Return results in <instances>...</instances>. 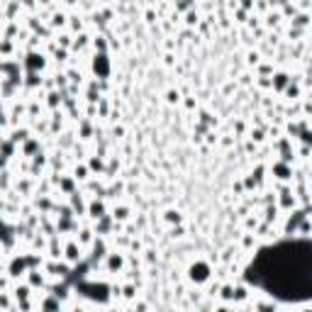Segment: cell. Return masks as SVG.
Wrapping results in <instances>:
<instances>
[{
	"instance_id": "cell-1",
	"label": "cell",
	"mask_w": 312,
	"mask_h": 312,
	"mask_svg": "<svg viewBox=\"0 0 312 312\" xmlns=\"http://www.w3.org/2000/svg\"><path fill=\"white\" fill-rule=\"evenodd\" d=\"M212 263L205 261V258H195L185 266V280L188 285H195V288H202L207 280H212Z\"/></svg>"
},
{
	"instance_id": "cell-2",
	"label": "cell",
	"mask_w": 312,
	"mask_h": 312,
	"mask_svg": "<svg viewBox=\"0 0 312 312\" xmlns=\"http://www.w3.org/2000/svg\"><path fill=\"white\" fill-rule=\"evenodd\" d=\"M100 266H103L105 273H125V268H127V256H125L122 251L112 249V251H108L105 258L100 261Z\"/></svg>"
},
{
	"instance_id": "cell-3",
	"label": "cell",
	"mask_w": 312,
	"mask_h": 312,
	"mask_svg": "<svg viewBox=\"0 0 312 312\" xmlns=\"http://www.w3.org/2000/svg\"><path fill=\"white\" fill-rule=\"evenodd\" d=\"M91 74L93 78H98V81H108L112 74V64H110V56L108 54H93L91 59Z\"/></svg>"
},
{
	"instance_id": "cell-4",
	"label": "cell",
	"mask_w": 312,
	"mask_h": 312,
	"mask_svg": "<svg viewBox=\"0 0 312 312\" xmlns=\"http://www.w3.org/2000/svg\"><path fill=\"white\" fill-rule=\"evenodd\" d=\"M47 64H49V59L44 52H37V49H30L25 59H22V66H25V71H32V74H42L44 69H47Z\"/></svg>"
},
{
	"instance_id": "cell-5",
	"label": "cell",
	"mask_w": 312,
	"mask_h": 312,
	"mask_svg": "<svg viewBox=\"0 0 312 312\" xmlns=\"http://www.w3.org/2000/svg\"><path fill=\"white\" fill-rule=\"evenodd\" d=\"M268 173H271V178L278 181V183H293L295 166L293 164H285V161H280V159H275L273 164L268 166Z\"/></svg>"
},
{
	"instance_id": "cell-6",
	"label": "cell",
	"mask_w": 312,
	"mask_h": 312,
	"mask_svg": "<svg viewBox=\"0 0 312 312\" xmlns=\"http://www.w3.org/2000/svg\"><path fill=\"white\" fill-rule=\"evenodd\" d=\"M83 251H86V249L71 237L66 244H64V254H61V258H64L66 263H71V266H78V263L83 261Z\"/></svg>"
},
{
	"instance_id": "cell-7",
	"label": "cell",
	"mask_w": 312,
	"mask_h": 312,
	"mask_svg": "<svg viewBox=\"0 0 312 312\" xmlns=\"http://www.w3.org/2000/svg\"><path fill=\"white\" fill-rule=\"evenodd\" d=\"M86 215H88L93 222L100 220L103 215H108V205H105V198H100V195L91 198V200H88V205H86Z\"/></svg>"
},
{
	"instance_id": "cell-8",
	"label": "cell",
	"mask_w": 312,
	"mask_h": 312,
	"mask_svg": "<svg viewBox=\"0 0 312 312\" xmlns=\"http://www.w3.org/2000/svg\"><path fill=\"white\" fill-rule=\"evenodd\" d=\"M5 273L10 275L13 280H18L20 275L27 273V263H25V256H10V261L5 263Z\"/></svg>"
},
{
	"instance_id": "cell-9",
	"label": "cell",
	"mask_w": 312,
	"mask_h": 312,
	"mask_svg": "<svg viewBox=\"0 0 312 312\" xmlns=\"http://www.w3.org/2000/svg\"><path fill=\"white\" fill-rule=\"evenodd\" d=\"M35 305H37L39 310H61V307H66V302H64L61 297H56L54 293H49V290L42 295Z\"/></svg>"
},
{
	"instance_id": "cell-10",
	"label": "cell",
	"mask_w": 312,
	"mask_h": 312,
	"mask_svg": "<svg viewBox=\"0 0 312 312\" xmlns=\"http://www.w3.org/2000/svg\"><path fill=\"white\" fill-rule=\"evenodd\" d=\"M27 283H30V285H32V290H44V288H47V283H49V280H47V273H44V268H27Z\"/></svg>"
},
{
	"instance_id": "cell-11",
	"label": "cell",
	"mask_w": 312,
	"mask_h": 312,
	"mask_svg": "<svg viewBox=\"0 0 312 312\" xmlns=\"http://www.w3.org/2000/svg\"><path fill=\"white\" fill-rule=\"evenodd\" d=\"M69 205H71V210H74L76 217H83V215H86V205H88V200L83 198L81 190H74V193L69 195Z\"/></svg>"
},
{
	"instance_id": "cell-12",
	"label": "cell",
	"mask_w": 312,
	"mask_h": 312,
	"mask_svg": "<svg viewBox=\"0 0 312 312\" xmlns=\"http://www.w3.org/2000/svg\"><path fill=\"white\" fill-rule=\"evenodd\" d=\"M290 78H293V76L288 74V71H273V74H271V91L283 93L285 91V86L290 83Z\"/></svg>"
},
{
	"instance_id": "cell-13",
	"label": "cell",
	"mask_w": 312,
	"mask_h": 312,
	"mask_svg": "<svg viewBox=\"0 0 312 312\" xmlns=\"http://www.w3.org/2000/svg\"><path fill=\"white\" fill-rule=\"evenodd\" d=\"M39 149H42V142H39V137L32 134V137H27V139L22 142V156H25V159H32Z\"/></svg>"
},
{
	"instance_id": "cell-14",
	"label": "cell",
	"mask_w": 312,
	"mask_h": 312,
	"mask_svg": "<svg viewBox=\"0 0 312 312\" xmlns=\"http://www.w3.org/2000/svg\"><path fill=\"white\" fill-rule=\"evenodd\" d=\"M110 215H112V220H115V222L127 224V222L132 220V207H129V205H115Z\"/></svg>"
},
{
	"instance_id": "cell-15",
	"label": "cell",
	"mask_w": 312,
	"mask_h": 312,
	"mask_svg": "<svg viewBox=\"0 0 312 312\" xmlns=\"http://www.w3.org/2000/svg\"><path fill=\"white\" fill-rule=\"evenodd\" d=\"M74 239L83 246V249H88L93 244V239H95V232H93L91 227H78V232L74 234Z\"/></svg>"
},
{
	"instance_id": "cell-16",
	"label": "cell",
	"mask_w": 312,
	"mask_h": 312,
	"mask_svg": "<svg viewBox=\"0 0 312 312\" xmlns=\"http://www.w3.org/2000/svg\"><path fill=\"white\" fill-rule=\"evenodd\" d=\"M32 285L25 280V283H15L13 285V297H15V302H20V300H30L32 297Z\"/></svg>"
},
{
	"instance_id": "cell-17",
	"label": "cell",
	"mask_w": 312,
	"mask_h": 312,
	"mask_svg": "<svg viewBox=\"0 0 312 312\" xmlns=\"http://www.w3.org/2000/svg\"><path fill=\"white\" fill-rule=\"evenodd\" d=\"M161 220H164V224H168V227H173V224H183V212H181L178 207H168V210H164Z\"/></svg>"
},
{
	"instance_id": "cell-18",
	"label": "cell",
	"mask_w": 312,
	"mask_h": 312,
	"mask_svg": "<svg viewBox=\"0 0 312 312\" xmlns=\"http://www.w3.org/2000/svg\"><path fill=\"white\" fill-rule=\"evenodd\" d=\"M42 74H32V71H27V76L22 78V86L25 88H30V91H37V88H42Z\"/></svg>"
},
{
	"instance_id": "cell-19",
	"label": "cell",
	"mask_w": 312,
	"mask_h": 312,
	"mask_svg": "<svg viewBox=\"0 0 312 312\" xmlns=\"http://www.w3.org/2000/svg\"><path fill=\"white\" fill-rule=\"evenodd\" d=\"M61 100H64V91H52L47 93V108L49 110H59L61 108Z\"/></svg>"
},
{
	"instance_id": "cell-20",
	"label": "cell",
	"mask_w": 312,
	"mask_h": 312,
	"mask_svg": "<svg viewBox=\"0 0 312 312\" xmlns=\"http://www.w3.org/2000/svg\"><path fill=\"white\" fill-rule=\"evenodd\" d=\"M71 176H74L78 183H86L93 173H91V168H88V164H76V168H74V173H71Z\"/></svg>"
},
{
	"instance_id": "cell-21",
	"label": "cell",
	"mask_w": 312,
	"mask_h": 312,
	"mask_svg": "<svg viewBox=\"0 0 312 312\" xmlns=\"http://www.w3.org/2000/svg\"><path fill=\"white\" fill-rule=\"evenodd\" d=\"M88 168H91V173H105V156H91L88 159Z\"/></svg>"
},
{
	"instance_id": "cell-22",
	"label": "cell",
	"mask_w": 312,
	"mask_h": 312,
	"mask_svg": "<svg viewBox=\"0 0 312 312\" xmlns=\"http://www.w3.org/2000/svg\"><path fill=\"white\" fill-rule=\"evenodd\" d=\"M27 137H32V132H30L27 127H20V129L15 127V129H13V137H10V142H13V144L18 147V144H22V142H25Z\"/></svg>"
},
{
	"instance_id": "cell-23",
	"label": "cell",
	"mask_w": 312,
	"mask_h": 312,
	"mask_svg": "<svg viewBox=\"0 0 312 312\" xmlns=\"http://www.w3.org/2000/svg\"><path fill=\"white\" fill-rule=\"evenodd\" d=\"M91 44V37L86 35V32H78V37H76V42L71 44V52H83L86 47Z\"/></svg>"
},
{
	"instance_id": "cell-24",
	"label": "cell",
	"mask_w": 312,
	"mask_h": 312,
	"mask_svg": "<svg viewBox=\"0 0 312 312\" xmlns=\"http://www.w3.org/2000/svg\"><path fill=\"white\" fill-rule=\"evenodd\" d=\"M137 290H139V285H137L134 280H129V283L122 285V297H125V300H134V297H137Z\"/></svg>"
},
{
	"instance_id": "cell-25",
	"label": "cell",
	"mask_w": 312,
	"mask_h": 312,
	"mask_svg": "<svg viewBox=\"0 0 312 312\" xmlns=\"http://www.w3.org/2000/svg\"><path fill=\"white\" fill-rule=\"evenodd\" d=\"M91 47L98 52V54H108V39H105V37H93L91 39Z\"/></svg>"
},
{
	"instance_id": "cell-26",
	"label": "cell",
	"mask_w": 312,
	"mask_h": 312,
	"mask_svg": "<svg viewBox=\"0 0 312 312\" xmlns=\"http://www.w3.org/2000/svg\"><path fill=\"white\" fill-rule=\"evenodd\" d=\"M69 25V18L64 13H54V18L49 22V30H59V27H66Z\"/></svg>"
},
{
	"instance_id": "cell-27",
	"label": "cell",
	"mask_w": 312,
	"mask_h": 312,
	"mask_svg": "<svg viewBox=\"0 0 312 312\" xmlns=\"http://www.w3.org/2000/svg\"><path fill=\"white\" fill-rule=\"evenodd\" d=\"M249 139H251L256 147H258V144H263V142H266V129H263V127L251 129V132H249Z\"/></svg>"
},
{
	"instance_id": "cell-28",
	"label": "cell",
	"mask_w": 312,
	"mask_h": 312,
	"mask_svg": "<svg viewBox=\"0 0 312 312\" xmlns=\"http://www.w3.org/2000/svg\"><path fill=\"white\" fill-rule=\"evenodd\" d=\"M93 134H95V129H93L91 122H88V120H81V139H83V142H88Z\"/></svg>"
},
{
	"instance_id": "cell-29",
	"label": "cell",
	"mask_w": 312,
	"mask_h": 312,
	"mask_svg": "<svg viewBox=\"0 0 312 312\" xmlns=\"http://www.w3.org/2000/svg\"><path fill=\"white\" fill-rule=\"evenodd\" d=\"M166 103H168V105H178V103H181V91H178V88H168V91H166Z\"/></svg>"
},
{
	"instance_id": "cell-30",
	"label": "cell",
	"mask_w": 312,
	"mask_h": 312,
	"mask_svg": "<svg viewBox=\"0 0 312 312\" xmlns=\"http://www.w3.org/2000/svg\"><path fill=\"white\" fill-rule=\"evenodd\" d=\"M54 42H56V47H61V49H71V44H74V42H71V35H69V32H61V35H59V37H56Z\"/></svg>"
},
{
	"instance_id": "cell-31",
	"label": "cell",
	"mask_w": 312,
	"mask_h": 312,
	"mask_svg": "<svg viewBox=\"0 0 312 312\" xmlns=\"http://www.w3.org/2000/svg\"><path fill=\"white\" fill-rule=\"evenodd\" d=\"M15 52V44H13V39H0V54L3 56H10Z\"/></svg>"
},
{
	"instance_id": "cell-32",
	"label": "cell",
	"mask_w": 312,
	"mask_h": 312,
	"mask_svg": "<svg viewBox=\"0 0 312 312\" xmlns=\"http://www.w3.org/2000/svg\"><path fill=\"white\" fill-rule=\"evenodd\" d=\"M307 20H310L307 13H295L293 15V27H307Z\"/></svg>"
},
{
	"instance_id": "cell-33",
	"label": "cell",
	"mask_w": 312,
	"mask_h": 312,
	"mask_svg": "<svg viewBox=\"0 0 312 312\" xmlns=\"http://www.w3.org/2000/svg\"><path fill=\"white\" fill-rule=\"evenodd\" d=\"M168 237L171 239H183L185 237V227L183 224H173V227L168 229Z\"/></svg>"
},
{
	"instance_id": "cell-34",
	"label": "cell",
	"mask_w": 312,
	"mask_h": 312,
	"mask_svg": "<svg viewBox=\"0 0 312 312\" xmlns=\"http://www.w3.org/2000/svg\"><path fill=\"white\" fill-rule=\"evenodd\" d=\"M198 22H200V15H198V10H188V13H185V25H188V27H195Z\"/></svg>"
},
{
	"instance_id": "cell-35",
	"label": "cell",
	"mask_w": 312,
	"mask_h": 312,
	"mask_svg": "<svg viewBox=\"0 0 312 312\" xmlns=\"http://www.w3.org/2000/svg\"><path fill=\"white\" fill-rule=\"evenodd\" d=\"M69 27H71V32H83V20L78 15H71L69 18Z\"/></svg>"
},
{
	"instance_id": "cell-36",
	"label": "cell",
	"mask_w": 312,
	"mask_h": 312,
	"mask_svg": "<svg viewBox=\"0 0 312 312\" xmlns=\"http://www.w3.org/2000/svg\"><path fill=\"white\" fill-rule=\"evenodd\" d=\"M280 13H278V10H275V13H268V15H266V27H278V25H280Z\"/></svg>"
},
{
	"instance_id": "cell-37",
	"label": "cell",
	"mask_w": 312,
	"mask_h": 312,
	"mask_svg": "<svg viewBox=\"0 0 312 312\" xmlns=\"http://www.w3.org/2000/svg\"><path fill=\"white\" fill-rule=\"evenodd\" d=\"M256 66H258V76H271L275 71L273 64H268V61H266V64H261V61H258Z\"/></svg>"
},
{
	"instance_id": "cell-38",
	"label": "cell",
	"mask_w": 312,
	"mask_h": 312,
	"mask_svg": "<svg viewBox=\"0 0 312 312\" xmlns=\"http://www.w3.org/2000/svg\"><path fill=\"white\" fill-rule=\"evenodd\" d=\"M66 78H69L71 83H76V86L83 83V74H81V71H66Z\"/></svg>"
},
{
	"instance_id": "cell-39",
	"label": "cell",
	"mask_w": 312,
	"mask_h": 312,
	"mask_svg": "<svg viewBox=\"0 0 312 312\" xmlns=\"http://www.w3.org/2000/svg\"><path fill=\"white\" fill-rule=\"evenodd\" d=\"M258 61H261V54H258V52H249V56H246V64H249V66H256Z\"/></svg>"
},
{
	"instance_id": "cell-40",
	"label": "cell",
	"mask_w": 312,
	"mask_h": 312,
	"mask_svg": "<svg viewBox=\"0 0 312 312\" xmlns=\"http://www.w3.org/2000/svg\"><path fill=\"white\" fill-rule=\"evenodd\" d=\"M234 13H237V22H246V20H249V10H241V8H234Z\"/></svg>"
},
{
	"instance_id": "cell-41",
	"label": "cell",
	"mask_w": 312,
	"mask_h": 312,
	"mask_svg": "<svg viewBox=\"0 0 312 312\" xmlns=\"http://www.w3.org/2000/svg\"><path fill=\"white\" fill-rule=\"evenodd\" d=\"M183 105H185V110H195V108H198L195 98H185V100H183Z\"/></svg>"
},
{
	"instance_id": "cell-42",
	"label": "cell",
	"mask_w": 312,
	"mask_h": 312,
	"mask_svg": "<svg viewBox=\"0 0 312 312\" xmlns=\"http://www.w3.org/2000/svg\"><path fill=\"white\" fill-rule=\"evenodd\" d=\"M239 8H241V10H251V8H254V0H241Z\"/></svg>"
},
{
	"instance_id": "cell-43",
	"label": "cell",
	"mask_w": 312,
	"mask_h": 312,
	"mask_svg": "<svg viewBox=\"0 0 312 312\" xmlns=\"http://www.w3.org/2000/svg\"><path fill=\"white\" fill-rule=\"evenodd\" d=\"M232 190H234V193H239V195H241V193H244V185H241V183H239V181H237V183L232 185Z\"/></svg>"
},
{
	"instance_id": "cell-44",
	"label": "cell",
	"mask_w": 312,
	"mask_h": 312,
	"mask_svg": "<svg viewBox=\"0 0 312 312\" xmlns=\"http://www.w3.org/2000/svg\"><path fill=\"white\" fill-rule=\"evenodd\" d=\"M234 132L241 134V132H244V122H234Z\"/></svg>"
},
{
	"instance_id": "cell-45",
	"label": "cell",
	"mask_w": 312,
	"mask_h": 312,
	"mask_svg": "<svg viewBox=\"0 0 312 312\" xmlns=\"http://www.w3.org/2000/svg\"><path fill=\"white\" fill-rule=\"evenodd\" d=\"M112 134H115V137H122V134H125V129H122V127H115V129H112Z\"/></svg>"
},
{
	"instance_id": "cell-46",
	"label": "cell",
	"mask_w": 312,
	"mask_h": 312,
	"mask_svg": "<svg viewBox=\"0 0 312 312\" xmlns=\"http://www.w3.org/2000/svg\"><path fill=\"white\" fill-rule=\"evenodd\" d=\"M154 18H156V15H154V10H149V13H147V22H154Z\"/></svg>"
},
{
	"instance_id": "cell-47",
	"label": "cell",
	"mask_w": 312,
	"mask_h": 312,
	"mask_svg": "<svg viewBox=\"0 0 312 312\" xmlns=\"http://www.w3.org/2000/svg\"><path fill=\"white\" fill-rule=\"evenodd\" d=\"M5 273V263H0V275Z\"/></svg>"
},
{
	"instance_id": "cell-48",
	"label": "cell",
	"mask_w": 312,
	"mask_h": 312,
	"mask_svg": "<svg viewBox=\"0 0 312 312\" xmlns=\"http://www.w3.org/2000/svg\"><path fill=\"white\" fill-rule=\"evenodd\" d=\"M171 3H176V0H171Z\"/></svg>"
},
{
	"instance_id": "cell-49",
	"label": "cell",
	"mask_w": 312,
	"mask_h": 312,
	"mask_svg": "<svg viewBox=\"0 0 312 312\" xmlns=\"http://www.w3.org/2000/svg\"><path fill=\"white\" fill-rule=\"evenodd\" d=\"M0 78H3V76H0Z\"/></svg>"
}]
</instances>
